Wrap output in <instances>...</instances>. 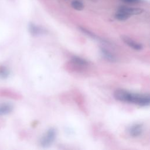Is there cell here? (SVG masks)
<instances>
[{
    "label": "cell",
    "mask_w": 150,
    "mask_h": 150,
    "mask_svg": "<svg viewBox=\"0 0 150 150\" xmlns=\"http://www.w3.org/2000/svg\"><path fill=\"white\" fill-rule=\"evenodd\" d=\"M114 96L117 100L134 103L140 106H147L150 103L149 95L131 93L122 89H118L115 91Z\"/></svg>",
    "instance_id": "obj_1"
},
{
    "label": "cell",
    "mask_w": 150,
    "mask_h": 150,
    "mask_svg": "<svg viewBox=\"0 0 150 150\" xmlns=\"http://www.w3.org/2000/svg\"><path fill=\"white\" fill-rule=\"evenodd\" d=\"M56 136V130L54 128H51L42 136L40 139V144L42 147L49 146L54 141Z\"/></svg>",
    "instance_id": "obj_2"
},
{
    "label": "cell",
    "mask_w": 150,
    "mask_h": 150,
    "mask_svg": "<svg viewBox=\"0 0 150 150\" xmlns=\"http://www.w3.org/2000/svg\"><path fill=\"white\" fill-rule=\"evenodd\" d=\"M143 131V126L141 124H135L128 129L129 135L133 137L139 136Z\"/></svg>",
    "instance_id": "obj_3"
},
{
    "label": "cell",
    "mask_w": 150,
    "mask_h": 150,
    "mask_svg": "<svg viewBox=\"0 0 150 150\" xmlns=\"http://www.w3.org/2000/svg\"><path fill=\"white\" fill-rule=\"evenodd\" d=\"M118 11H121L123 12H125L130 16L133 15H139L144 12V10L141 8H129L127 6H120L118 9Z\"/></svg>",
    "instance_id": "obj_4"
},
{
    "label": "cell",
    "mask_w": 150,
    "mask_h": 150,
    "mask_svg": "<svg viewBox=\"0 0 150 150\" xmlns=\"http://www.w3.org/2000/svg\"><path fill=\"white\" fill-rule=\"evenodd\" d=\"M121 39L127 45H128L129 47H132V49H134L135 50H139L142 49V45L141 44L137 43L135 41L133 40L132 39H131V38H129L128 36H122Z\"/></svg>",
    "instance_id": "obj_5"
},
{
    "label": "cell",
    "mask_w": 150,
    "mask_h": 150,
    "mask_svg": "<svg viewBox=\"0 0 150 150\" xmlns=\"http://www.w3.org/2000/svg\"><path fill=\"white\" fill-rule=\"evenodd\" d=\"M13 106L8 103H3L0 104V116L6 115L13 111Z\"/></svg>",
    "instance_id": "obj_6"
},
{
    "label": "cell",
    "mask_w": 150,
    "mask_h": 150,
    "mask_svg": "<svg viewBox=\"0 0 150 150\" xmlns=\"http://www.w3.org/2000/svg\"><path fill=\"white\" fill-rule=\"evenodd\" d=\"M28 29H29V32L33 36H38L46 32V30L44 29L36 26V25L32 23H30L29 24Z\"/></svg>",
    "instance_id": "obj_7"
},
{
    "label": "cell",
    "mask_w": 150,
    "mask_h": 150,
    "mask_svg": "<svg viewBox=\"0 0 150 150\" xmlns=\"http://www.w3.org/2000/svg\"><path fill=\"white\" fill-rule=\"evenodd\" d=\"M101 53L103 57L107 59V60L110 62H115L116 61V58L108 50H107L105 48H101Z\"/></svg>",
    "instance_id": "obj_8"
},
{
    "label": "cell",
    "mask_w": 150,
    "mask_h": 150,
    "mask_svg": "<svg viewBox=\"0 0 150 150\" xmlns=\"http://www.w3.org/2000/svg\"><path fill=\"white\" fill-rule=\"evenodd\" d=\"M10 75V70L8 67L2 65L0 66V79H6Z\"/></svg>",
    "instance_id": "obj_9"
},
{
    "label": "cell",
    "mask_w": 150,
    "mask_h": 150,
    "mask_svg": "<svg viewBox=\"0 0 150 150\" xmlns=\"http://www.w3.org/2000/svg\"><path fill=\"white\" fill-rule=\"evenodd\" d=\"M131 16L125 12L117 11V12L115 13L114 17L116 19L121 21H124L127 20Z\"/></svg>",
    "instance_id": "obj_10"
},
{
    "label": "cell",
    "mask_w": 150,
    "mask_h": 150,
    "mask_svg": "<svg viewBox=\"0 0 150 150\" xmlns=\"http://www.w3.org/2000/svg\"><path fill=\"white\" fill-rule=\"evenodd\" d=\"M72 8L77 11H81L84 8V5L83 2L80 0H73L71 2Z\"/></svg>",
    "instance_id": "obj_11"
},
{
    "label": "cell",
    "mask_w": 150,
    "mask_h": 150,
    "mask_svg": "<svg viewBox=\"0 0 150 150\" xmlns=\"http://www.w3.org/2000/svg\"><path fill=\"white\" fill-rule=\"evenodd\" d=\"M79 29H80V30L81 32H83L84 33H85V34L87 35L88 36H90V37H92V38H94V39H97V40H99V41L105 42L104 40L101 39V38H98V36H96V35H94L93 33L91 32L90 30H88L86 29V28H84L79 27Z\"/></svg>",
    "instance_id": "obj_12"
},
{
    "label": "cell",
    "mask_w": 150,
    "mask_h": 150,
    "mask_svg": "<svg viewBox=\"0 0 150 150\" xmlns=\"http://www.w3.org/2000/svg\"><path fill=\"white\" fill-rule=\"evenodd\" d=\"M72 61L77 64H79V65H82V66H85V65H87L88 64L87 60L81 58V57H77V56H74L73 58H72Z\"/></svg>",
    "instance_id": "obj_13"
},
{
    "label": "cell",
    "mask_w": 150,
    "mask_h": 150,
    "mask_svg": "<svg viewBox=\"0 0 150 150\" xmlns=\"http://www.w3.org/2000/svg\"><path fill=\"white\" fill-rule=\"evenodd\" d=\"M121 1L128 4H138L142 1V0H121Z\"/></svg>",
    "instance_id": "obj_14"
}]
</instances>
